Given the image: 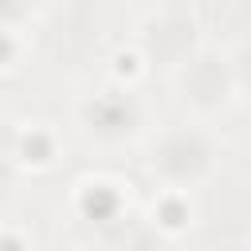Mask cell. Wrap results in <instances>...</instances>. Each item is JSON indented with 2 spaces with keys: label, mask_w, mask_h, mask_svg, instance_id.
I'll list each match as a JSON object with an SVG mask.
<instances>
[{
  "label": "cell",
  "mask_w": 251,
  "mask_h": 251,
  "mask_svg": "<svg viewBox=\"0 0 251 251\" xmlns=\"http://www.w3.org/2000/svg\"><path fill=\"white\" fill-rule=\"evenodd\" d=\"M145 169L161 180V188H196L208 184L220 169V141L208 122H169L145 145Z\"/></svg>",
  "instance_id": "6da1fadb"
},
{
  "label": "cell",
  "mask_w": 251,
  "mask_h": 251,
  "mask_svg": "<svg viewBox=\"0 0 251 251\" xmlns=\"http://www.w3.org/2000/svg\"><path fill=\"white\" fill-rule=\"evenodd\" d=\"M200 47H204V35H200L196 12L169 8V4H157V8L145 12L141 31H137V51L145 55L149 67H161L173 78Z\"/></svg>",
  "instance_id": "7a4b0ae2"
},
{
  "label": "cell",
  "mask_w": 251,
  "mask_h": 251,
  "mask_svg": "<svg viewBox=\"0 0 251 251\" xmlns=\"http://www.w3.org/2000/svg\"><path fill=\"white\" fill-rule=\"evenodd\" d=\"M176 98L184 102V110L196 122H212L216 114H224L239 94H235V78H231V63L227 55L200 47L176 75H173Z\"/></svg>",
  "instance_id": "3957f363"
},
{
  "label": "cell",
  "mask_w": 251,
  "mask_h": 251,
  "mask_svg": "<svg viewBox=\"0 0 251 251\" xmlns=\"http://www.w3.org/2000/svg\"><path fill=\"white\" fill-rule=\"evenodd\" d=\"M78 122L94 141L118 145V141H126L141 129V106L133 102V94L126 86H110V90L90 94L78 106Z\"/></svg>",
  "instance_id": "277c9868"
},
{
  "label": "cell",
  "mask_w": 251,
  "mask_h": 251,
  "mask_svg": "<svg viewBox=\"0 0 251 251\" xmlns=\"http://www.w3.org/2000/svg\"><path fill=\"white\" fill-rule=\"evenodd\" d=\"M122 204H126V192H122V184L110 180V176H82V180L75 184V208H78V216L90 220V224H110V220H118Z\"/></svg>",
  "instance_id": "5b68a950"
},
{
  "label": "cell",
  "mask_w": 251,
  "mask_h": 251,
  "mask_svg": "<svg viewBox=\"0 0 251 251\" xmlns=\"http://www.w3.org/2000/svg\"><path fill=\"white\" fill-rule=\"evenodd\" d=\"M12 153H16V161H20L24 169L43 173V169H51V165H55V157H59V137H55V129H51V126L31 122V126H24V129L16 133Z\"/></svg>",
  "instance_id": "8992f818"
},
{
  "label": "cell",
  "mask_w": 251,
  "mask_h": 251,
  "mask_svg": "<svg viewBox=\"0 0 251 251\" xmlns=\"http://www.w3.org/2000/svg\"><path fill=\"white\" fill-rule=\"evenodd\" d=\"M149 220L169 239L184 235L192 227V200H188V192H180V188H157L153 208H149Z\"/></svg>",
  "instance_id": "52a82bcc"
},
{
  "label": "cell",
  "mask_w": 251,
  "mask_h": 251,
  "mask_svg": "<svg viewBox=\"0 0 251 251\" xmlns=\"http://www.w3.org/2000/svg\"><path fill=\"white\" fill-rule=\"evenodd\" d=\"M227 63H231V78H235V94L251 98V39L239 43L235 51H227Z\"/></svg>",
  "instance_id": "ba28073f"
},
{
  "label": "cell",
  "mask_w": 251,
  "mask_h": 251,
  "mask_svg": "<svg viewBox=\"0 0 251 251\" xmlns=\"http://www.w3.org/2000/svg\"><path fill=\"white\" fill-rule=\"evenodd\" d=\"M20 55H24V35H20V27H4V24H0V75L16 71V67H20Z\"/></svg>",
  "instance_id": "9c48e42d"
},
{
  "label": "cell",
  "mask_w": 251,
  "mask_h": 251,
  "mask_svg": "<svg viewBox=\"0 0 251 251\" xmlns=\"http://www.w3.org/2000/svg\"><path fill=\"white\" fill-rule=\"evenodd\" d=\"M0 251H31V243L20 227H0Z\"/></svg>",
  "instance_id": "30bf717a"
},
{
  "label": "cell",
  "mask_w": 251,
  "mask_h": 251,
  "mask_svg": "<svg viewBox=\"0 0 251 251\" xmlns=\"http://www.w3.org/2000/svg\"><path fill=\"white\" fill-rule=\"evenodd\" d=\"M24 4H27V12H31V16H35V12H43V8H51V4H55V0H24Z\"/></svg>",
  "instance_id": "8fae6325"
},
{
  "label": "cell",
  "mask_w": 251,
  "mask_h": 251,
  "mask_svg": "<svg viewBox=\"0 0 251 251\" xmlns=\"http://www.w3.org/2000/svg\"><path fill=\"white\" fill-rule=\"evenodd\" d=\"M122 4H133V8H145V12H149V8H157L161 0H122Z\"/></svg>",
  "instance_id": "7c38bea8"
}]
</instances>
